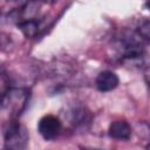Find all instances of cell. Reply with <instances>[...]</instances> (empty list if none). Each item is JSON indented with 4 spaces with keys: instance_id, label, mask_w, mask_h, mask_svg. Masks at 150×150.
<instances>
[{
    "instance_id": "1",
    "label": "cell",
    "mask_w": 150,
    "mask_h": 150,
    "mask_svg": "<svg viewBox=\"0 0 150 150\" xmlns=\"http://www.w3.org/2000/svg\"><path fill=\"white\" fill-rule=\"evenodd\" d=\"M27 90L8 88L1 94V108L2 110L8 109L12 114H20L27 103Z\"/></svg>"
},
{
    "instance_id": "2",
    "label": "cell",
    "mask_w": 150,
    "mask_h": 150,
    "mask_svg": "<svg viewBox=\"0 0 150 150\" xmlns=\"http://www.w3.org/2000/svg\"><path fill=\"white\" fill-rule=\"evenodd\" d=\"M27 142H28V135L25 128L15 121L11 122L5 131V148L21 150L26 148Z\"/></svg>"
},
{
    "instance_id": "3",
    "label": "cell",
    "mask_w": 150,
    "mask_h": 150,
    "mask_svg": "<svg viewBox=\"0 0 150 150\" xmlns=\"http://www.w3.org/2000/svg\"><path fill=\"white\" fill-rule=\"evenodd\" d=\"M61 130H62V123L60 118L54 115H46L41 117L38 123V131L47 141L55 139L60 135Z\"/></svg>"
},
{
    "instance_id": "4",
    "label": "cell",
    "mask_w": 150,
    "mask_h": 150,
    "mask_svg": "<svg viewBox=\"0 0 150 150\" xmlns=\"http://www.w3.org/2000/svg\"><path fill=\"white\" fill-rule=\"evenodd\" d=\"M118 76L111 70L101 71L96 77V88L100 91H110L118 86Z\"/></svg>"
},
{
    "instance_id": "5",
    "label": "cell",
    "mask_w": 150,
    "mask_h": 150,
    "mask_svg": "<svg viewBox=\"0 0 150 150\" xmlns=\"http://www.w3.org/2000/svg\"><path fill=\"white\" fill-rule=\"evenodd\" d=\"M123 57L129 60H136L143 56V45L136 38H128L123 40Z\"/></svg>"
},
{
    "instance_id": "6",
    "label": "cell",
    "mask_w": 150,
    "mask_h": 150,
    "mask_svg": "<svg viewBox=\"0 0 150 150\" xmlns=\"http://www.w3.org/2000/svg\"><path fill=\"white\" fill-rule=\"evenodd\" d=\"M108 131H109L110 137H112L115 139H120V141H127L131 136V127L129 125L128 122H125L123 120L114 121L109 125Z\"/></svg>"
},
{
    "instance_id": "7",
    "label": "cell",
    "mask_w": 150,
    "mask_h": 150,
    "mask_svg": "<svg viewBox=\"0 0 150 150\" xmlns=\"http://www.w3.org/2000/svg\"><path fill=\"white\" fill-rule=\"evenodd\" d=\"M19 28L27 38H33L36 35V33L39 30V23H38V21H35L33 19H28L26 21L20 22Z\"/></svg>"
},
{
    "instance_id": "8",
    "label": "cell",
    "mask_w": 150,
    "mask_h": 150,
    "mask_svg": "<svg viewBox=\"0 0 150 150\" xmlns=\"http://www.w3.org/2000/svg\"><path fill=\"white\" fill-rule=\"evenodd\" d=\"M138 35L143 39L150 40V20L144 21L139 27H138Z\"/></svg>"
},
{
    "instance_id": "9",
    "label": "cell",
    "mask_w": 150,
    "mask_h": 150,
    "mask_svg": "<svg viewBox=\"0 0 150 150\" xmlns=\"http://www.w3.org/2000/svg\"><path fill=\"white\" fill-rule=\"evenodd\" d=\"M41 1H45V2H52V1H54V0H41Z\"/></svg>"
},
{
    "instance_id": "10",
    "label": "cell",
    "mask_w": 150,
    "mask_h": 150,
    "mask_svg": "<svg viewBox=\"0 0 150 150\" xmlns=\"http://www.w3.org/2000/svg\"><path fill=\"white\" fill-rule=\"evenodd\" d=\"M146 5H148V7H149V9H150V0L146 1Z\"/></svg>"
},
{
    "instance_id": "11",
    "label": "cell",
    "mask_w": 150,
    "mask_h": 150,
    "mask_svg": "<svg viewBox=\"0 0 150 150\" xmlns=\"http://www.w3.org/2000/svg\"><path fill=\"white\" fill-rule=\"evenodd\" d=\"M146 149H150V143H149V144L146 145Z\"/></svg>"
}]
</instances>
